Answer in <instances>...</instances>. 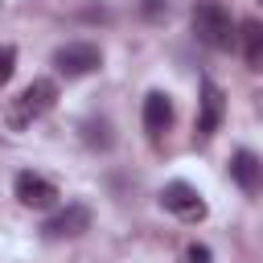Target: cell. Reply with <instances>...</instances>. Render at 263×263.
I'll list each match as a JSON object with an SVG mask.
<instances>
[{
  "label": "cell",
  "mask_w": 263,
  "mask_h": 263,
  "mask_svg": "<svg viewBox=\"0 0 263 263\" xmlns=\"http://www.w3.org/2000/svg\"><path fill=\"white\" fill-rule=\"evenodd\" d=\"M238 37H242V58L251 70H263V25L259 21H242L238 25Z\"/></svg>",
  "instance_id": "obj_10"
},
{
  "label": "cell",
  "mask_w": 263,
  "mask_h": 263,
  "mask_svg": "<svg viewBox=\"0 0 263 263\" xmlns=\"http://www.w3.org/2000/svg\"><path fill=\"white\" fill-rule=\"evenodd\" d=\"M185 259H189V263H210V247H197V242H193V247L185 251Z\"/></svg>",
  "instance_id": "obj_13"
},
{
  "label": "cell",
  "mask_w": 263,
  "mask_h": 263,
  "mask_svg": "<svg viewBox=\"0 0 263 263\" xmlns=\"http://www.w3.org/2000/svg\"><path fill=\"white\" fill-rule=\"evenodd\" d=\"M230 177L238 181L242 193H255V189H259V156H255L251 148H238L234 160H230Z\"/></svg>",
  "instance_id": "obj_9"
},
{
  "label": "cell",
  "mask_w": 263,
  "mask_h": 263,
  "mask_svg": "<svg viewBox=\"0 0 263 263\" xmlns=\"http://www.w3.org/2000/svg\"><path fill=\"white\" fill-rule=\"evenodd\" d=\"M197 136H214L218 132V123H222V115H226V95H222V86L218 82H210V78H201V99H197Z\"/></svg>",
  "instance_id": "obj_7"
},
{
  "label": "cell",
  "mask_w": 263,
  "mask_h": 263,
  "mask_svg": "<svg viewBox=\"0 0 263 263\" xmlns=\"http://www.w3.org/2000/svg\"><path fill=\"white\" fill-rule=\"evenodd\" d=\"M140 8H144V16H148V21H156V16L168 8V0H140Z\"/></svg>",
  "instance_id": "obj_12"
},
{
  "label": "cell",
  "mask_w": 263,
  "mask_h": 263,
  "mask_svg": "<svg viewBox=\"0 0 263 263\" xmlns=\"http://www.w3.org/2000/svg\"><path fill=\"white\" fill-rule=\"evenodd\" d=\"M160 205H164L168 214H177L181 222H201V218H205V201H201V193H197L189 181H168V185L160 189Z\"/></svg>",
  "instance_id": "obj_5"
},
{
  "label": "cell",
  "mask_w": 263,
  "mask_h": 263,
  "mask_svg": "<svg viewBox=\"0 0 263 263\" xmlns=\"http://www.w3.org/2000/svg\"><path fill=\"white\" fill-rule=\"evenodd\" d=\"M12 70H16V49L12 45H0V86L12 78Z\"/></svg>",
  "instance_id": "obj_11"
},
{
  "label": "cell",
  "mask_w": 263,
  "mask_h": 263,
  "mask_svg": "<svg viewBox=\"0 0 263 263\" xmlns=\"http://www.w3.org/2000/svg\"><path fill=\"white\" fill-rule=\"evenodd\" d=\"M168 127H173V99L164 90H148L144 95V132L152 140H160Z\"/></svg>",
  "instance_id": "obj_8"
},
{
  "label": "cell",
  "mask_w": 263,
  "mask_h": 263,
  "mask_svg": "<svg viewBox=\"0 0 263 263\" xmlns=\"http://www.w3.org/2000/svg\"><path fill=\"white\" fill-rule=\"evenodd\" d=\"M103 66V49L95 41H70V45H58L53 49V70L62 78H86Z\"/></svg>",
  "instance_id": "obj_3"
},
{
  "label": "cell",
  "mask_w": 263,
  "mask_h": 263,
  "mask_svg": "<svg viewBox=\"0 0 263 263\" xmlns=\"http://www.w3.org/2000/svg\"><path fill=\"white\" fill-rule=\"evenodd\" d=\"M12 193H16V201H21L25 210H49V205H58V197H62V193H58V185H53L49 177L33 173V168L16 173Z\"/></svg>",
  "instance_id": "obj_4"
},
{
  "label": "cell",
  "mask_w": 263,
  "mask_h": 263,
  "mask_svg": "<svg viewBox=\"0 0 263 263\" xmlns=\"http://www.w3.org/2000/svg\"><path fill=\"white\" fill-rule=\"evenodd\" d=\"M193 33H197V41L201 45H210V49H230L234 41H238V29H234V21H230V12L218 4V0H201L197 8H193Z\"/></svg>",
  "instance_id": "obj_2"
},
{
  "label": "cell",
  "mask_w": 263,
  "mask_h": 263,
  "mask_svg": "<svg viewBox=\"0 0 263 263\" xmlns=\"http://www.w3.org/2000/svg\"><path fill=\"white\" fill-rule=\"evenodd\" d=\"M53 103H58V82H53V78H33V82L8 103L4 123H8L12 132H25V127H33L41 115H49Z\"/></svg>",
  "instance_id": "obj_1"
},
{
  "label": "cell",
  "mask_w": 263,
  "mask_h": 263,
  "mask_svg": "<svg viewBox=\"0 0 263 263\" xmlns=\"http://www.w3.org/2000/svg\"><path fill=\"white\" fill-rule=\"evenodd\" d=\"M41 230H45V238H78V234L90 230V210H86L82 201H70V205L58 210Z\"/></svg>",
  "instance_id": "obj_6"
}]
</instances>
